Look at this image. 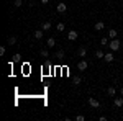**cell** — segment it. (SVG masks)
Returning a JSON list of instances; mask_svg holds the SVG:
<instances>
[{"label":"cell","instance_id":"obj_1","mask_svg":"<svg viewBox=\"0 0 123 121\" xmlns=\"http://www.w3.org/2000/svg\"><path fill=\"white\" fill-rule=\"evenodd\" d=\"M120 46H122V43L115 38V39H112L110 41V44H108V47H110V51H118L120 49Z\"/></svg>","mask_w":123,"mask_h":121},{"label":"cell","instance_id":"obj_2","mask_svg":"<svg viewBox=\"0 0 123 121\" xmlns=\"http://www.w3.org/2000/svg\"><path fill=\"white\" fill-rule=\"evenodd\" d=\"M89 106H92V108H100V102H98L95 97H89Z\"/></svg>","mask_w":123,"mask_h":121},{"label":"cell","instance_id":"obj_3","mask_svg":"<svg viewBox=\"0 0 123 121\" xmlns=\"http://www.w3.org/2000/svg\"><path fill=\"white\" fill-rule=\"evenodd\" d=\"M77 38H79V33H77L76 29H71V31L67 33V39H69V41H76Z\"/></svg>","mask_w":123,"mask_h":121},{"label":"cell","instance_id":"obj_4","mask_svg":"<svg viewBox=\"0 0 123 121\" xmlns=\"http://www.w3.org/2000/svg\"><path fill=\"white\" fill-rule=\"evenodd\" d=\"M56 10H57V13H66L67 5L64 3V2H59V3H57V7H56Z\"/></svg>","mask_w":123,"mask_h":121},{"label":"cell","instance_id":"obj_5","mask_svg":"<svg viewBox=\"0 0 123 121\" xmlns=\"http://www.w3.org/2000/svg\"><path fill=\"white\" fill-rule=\"evenodd\" d=\"M113 106H115V108H122V106H123V97H115Z\"/></svg>","mask_w":123,"mask_h":121},{"label":"cell","instance_id":"obj_6","mask_svg":"<svg viewBox=\"0 0 123 121\" xmlns=\"http://www.w3.org/2000/svg\"><path fill=\"white\" fill-rule=\"evenodd\" d=\"M113 51H110V52H107V54H105V57H104V61L105 62H113Z\"/></svg>","mask_w":123,"mask_h":121},{"label":"cell","instance_id":"obj_7","mask_svg":"<svg viewBox=\"0 0 123 121\" xmlns=\"http://www.w3.org/2000/svg\"><path fill=\"white\" fill-rule=\"evenodd\" d=\"M43 35H44V31H43V29H36V31L33 33V36H35V39H36V41H39V39L43 38Z\"/></svg>","mask_w":123,"mask_h":121},{"label":"cell","instance_id":"obj_8","mask_svg":"<svg viewBox=\"0 0 123 121\" xmlns=\"http://www.w3.org/2000/svg\"><path fill=\"white\" fill-rule=\"evenodd\" d=\"M77 56H79V57H85V56H87V49H85L84 46L79 47V49H77Z\"/></svg>","mask_w":123,"mask_h":121},{"label":"cell","instance_id":"obj_9","mask_svg":"<svg viewBox=\"0 0 123 121\" xmlns=\"http://www.w3.org/2000/svg\"><path fill=\"white\" fill-rule=\"evenodd\" d=\"M87 67H89V64H87V61H80V62L77 64V69H79V70H85Z\"/></svg>","mask_w":123,"mask_h":121},{"label":"cell","instance_id":"obj_10","mask_svg":"<svg viewBox=\"0 0 123 121\" xmlns=\"http://www.w3.org/2000/svg\"><path fill=\"white\" fill-rule=\"evenodd\" d=\"M41 29H43V31H49V29H51V21H44V23L41 25Z\"/></svg>","mask_w":123,"mask_h":121},{"label":"cell","instance_id":"obj_11","mask_svg":"<svg viewBox=\"0 0 123 121\" xmlns=\"http://www.w3.org/2000/svg\"><path fill=\"white\" fill-rule=\"evenodd\" d=\"M107 93H108L110 97H115V93H117V88H115L113 85H110V87L107 88Z\"/></svg>","mask_w":123,"mask_h":121},{"label":"cell","instance_id":"obj_12","mask_svg":"<svg viewBox=\"0 0 123 121\" xmlns=\"http://www.w3.org/2000/svg\"><path fill=\"white\" fill-rule=\"evenodd\" d=\"M46 44H48V47H54L56 46V39H54V38H48Z\"/></svg>","mask_w":123,"mask_h":121},{"label":"cell","instance_id":"obj_13","mask_svg":"<svg viewBox=\"0 0 123 121\" xmlns=\"http://www.w3.org/2000/svg\"><path fill=\"white\" fill-rule=\"evenodd\" d=\"M104 28H105V23H104V21H97V23H95V29H97V31H102Z\"/></svg>","mask_w":123,"mask_h":121},{"label":"cell","instance_id":"obj_14","mask_svg":"<svg viewBox=\"0 0 123 121\" xmlns=\"http://www.w3.org/2000/svg\"><path fill=\"white\" fill-rule=\"evenodd\" d=\"M117 36H118V31H115V29H108V38H110V39H115Z\"/></svg>","mask_w":123,"mask_h":121},{"label":"cell","instance_id":"obj_15","mask_svg":"<svg viewBox=\"0 0 123 121\" xmlns=\"http://www.w3.org/2000/svg\"><path fill=\"white\" fill-rule=\"evenodd\" d=\"M95 57H97V59H104V57H105V52L102 51V49H98V51H95Z\"/></svg>","mask_w":123,"mask_h":121},{"label":"cell","instance_id":"obj_16","mask_svg":"<svg viewBox=\"0 0 123 121\" xmlns=\"http://www.w3.org/2000/svg\"><path fill=\"white\" fill-rule=\"evenodd\" d=\"M7 43H8L10 46H13V44H17V38H15V36H8V39H7Z\"/></svg>","mask_w":123,"mask_h":121},{"label":"cell","instance_id":"obj_17","mask_svg":"<svg viewBox=\"0 0 123 121\" xmlns=\"http://www.w3.org/2000/svg\"><path fill=\"white\" fill-rule=\"evenodd\" d=\"M56 29H57V31H61V33H62V31L66 29V26H64V23H57V25H56Z\"/></svg>","mask_w":123,"mask_h":121},{"label":"cell","instance_id":"obj_18","mask_svg":"<svg viewBox=\"0 0 123 121\" xmlns=\"http://www.w3.org/2000/svg\"><path fill=\"white\" fill-rule=\"evenodd\" d=\"M54 57H56V59H62V57H64V51H62V49H61V51H57L56 54H54Z\"/></svg>","mask_w":123,"mask_h":121},{"label":"cell","instance_id":"obj_19","mask_svg":"<svg viewBox=\"0 0 123 121\" xmlns=\"http://www.w3.org/2000/svg\"><path fill=\"white\" fill-rule=\"evenodd\" d=\"M21 5H23V0H15V2H13V7H15V8H20Z\"/></svg>","mask_w":123,"mask_h":121},{"label":"cell","instance_id":"obj_20","mask_svg":"<svg viewBox=\"0 0 123 121\" xmlns=\"http://www.w3.org/2000/svg\"><path fill=\"white\" fill-rule=\"evenodd\" d=\"M39 54H41V57H49V51H48V49H41Z\"/></svg>","mask_w":123,"mask_h":121},{"label":"cell","instance_id":"obj_21","mask_svg":"<svg viewBox=\"0 0 123 121\" xmlns=\"http://www.w3.org/2000/svg\"><path fill=\"white\" fill-rule=\"evenodd\" d=\"M80 82H82V79H80V77H79V75H77V77H74V85H80Z\"/></svg>","mask_w":123,"mask_h":121},{"label":"cell","instance_id":"obj_22","mask_svg":"<svg viewBox=\"0 0 123 121\" xmlns=\"http://www.w3.org/2000/svg\"><path fill=\"white\" fill-rule=\"evenodd\" d=\"M100 44L102 46H108V38H102L100 39Z\"/></svg>","mask_w":123,"mask_h":121},{"label":"cell","instance_id":"obj_23","mask_svg":"<svg viewBox=\"0 0 123 121\" xmlns=\"http://www.w3.org/2000/svg\"><path fill=\"white\" fill-rule=\"evenodd\" d=\"M20 59H21V56H20V54H15V56H13V62H18Z\"/></svg>","mask_w":123,"mask_h":121},{"label":"cell","instance_id":"obj_24","mask_svg":"<svg viewBox=\"0 0 123 121\" xmlns=\"http://www.w3.org/2000/svg\"><path fill=\"white\" fill-rule=\"evenodd\" d=\"M84 120H85V118L82 116V115H77V116H76V121H84Z\"/></svg>","mask_w":123,"mask_h":121},{"label":"cell","instance_id":"obj_25","mask_svg":"<svg viewBox=\"0 0 123 121\" xmlns=\"http://www.w3.org/2000/svg\"><path fill=\"white\" fill-rule=\"evenodd\" d=\"M5 54V46H0V56H3Z\"/></svg>","mask_w":123,"mask_h":121},{"label":"cell","instance_id":"obj_26","mask_svg":"<svg viewBox=\"0 0 123 121\" xmlns=\"http://www.w3.org/2000/svg\"><path fill=\"white\" fill-rule=\"evenodd\" d=\"M48 2H49V0H41V3H43V5H46Z\"/></svg>","mask_w":123,"mask_h":121},{"label":"cell","instance_id":"obj_27","mask_svg":"<svg viewBox=\"0 0 123 121\" xmlns=\"http://www.w3.org/2000/svg\"><path fill=\"white\" fill-rule=\"evenodd\" d=\"M120 93H122V97H123V87H122V88H120Z\"/></svg>","mask_w":123,"mask_h":121},{"label":"cell","instance_id":"obj_28","mask_svg":"<svg viewBox=\"0 0 123 121\" xmlns=\"http://www.w3.org/2000/svg\"><path fill=\"white\" fill-rule=\"evenodd\" d=\"M31 2H35V0H31Z\"/></svg>","mask_w":123,"mask_h":121}]
</instances>
